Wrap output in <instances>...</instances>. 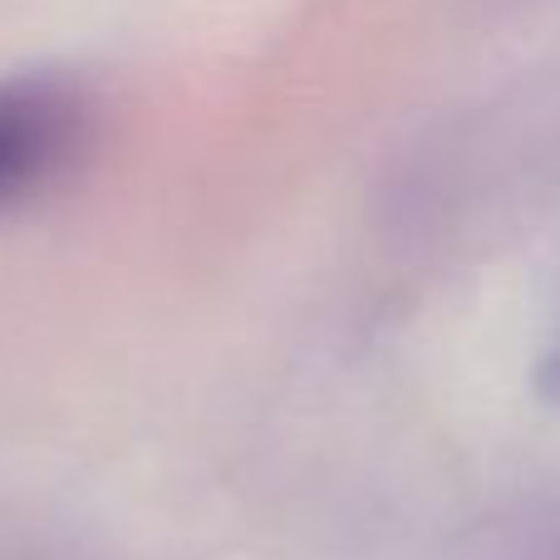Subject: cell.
Masks as SVG:
<instances>
[{"label": "cell", "instance_id": "1", "mask_svg": "<svg viewBox=\"0 0 560 560\" xmlns=\"http://www.w3.org/2000/svg\"><path fill=\"white\" fill-rule=\"evenodd\" d=\"M84 98L55 79L0 84V207L45 187L84 143Z\"/></svg>", "mask_w": 560, "mask_h": 560}, {"label": "cell", "instance_id": "2", "mask_svg": "<svg viewBox=\"0 0 560 560\" xmlns=\"http://www.w3.org/2000/svg\"><path fill=\"white\" fill-rule=\"evenodd\" d=\"M482 560H560V502L506 522V536Z\"/></svg>", "mask_w": 560, "mask_h": 560}]
</instances>
